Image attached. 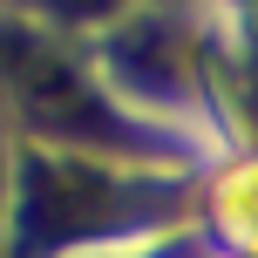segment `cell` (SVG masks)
<instances>
[{
	"mask_svg": "<svg viewBox=\"0 0 258 258\" xmlns=\"http://www.w3.org/2000/svg\"><path fill=\"white\" fill-rule=\"evenodd\" d=\"M109 183L82 163H34V197H27V224L41 238H82L109 224Z\"/></svg>",
	"mask_w": 258,
	"mask_h": 258,
	"instance_id": "obj_1",
	"label": "cell"
},
{
	"mask_svg": "<svg viewBox=\"0 0 258 258\" xmlns=\"http://www.w3.org/2000/svg\"><path fill=\"white\" fill-rule=\"evenodd\" d=\"M14 61V95L27 102V116H41L48 129H95L102 122V109H95V95L82 89L75 75H68L54 54H41V48H14L7 54Z\"/></svg>",
	"mask_w": 258,
	"mask_h": 258,
	"instance_id": "obj_2",
	"label": "cell"
},
{
	"mask_svg": "<svg viewBox=\"0 0 258 258\" xmlns=\"http://www.w3.org/2000/svg\"><path fill=\"white\" fill-rule=\"evenodd\" d=\"M68 14H102V7H116V0H61Z\"/></svg>",
	"mask_w": 258,
	"mask_h": 258,
	"instance_id": "obj_3",
	"label": "cell"
}]
</instances>
